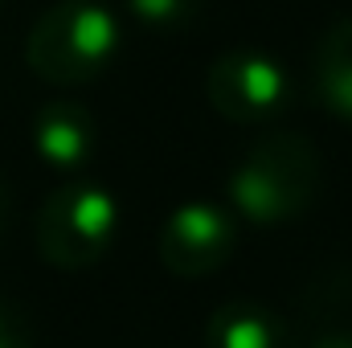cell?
Masks as SVG:
<instances>
[{
	"instance_id": "10",
	"label": "cell",
	"mask_w": 352,
	"mask_h": 348,
	"mask_svg": "<svg viewBox=\"0 0 352 348\" xmlns=\"http://www.w3.org/2000/svg\"><path fill=\"white\" fill-rule=\"evenodd\" d=\"M0 348H33V332H29L25 312L8 299H0Z\"/></svg>"
},
{
	"instance_id": "6",
	"label": "cell",
	"mask_w": 352,
	"mask_h": 348,
	"mask_svg": "<svg viewBox=\"0 0 352 348\" xmlns=\"http://www.w3.org/2000/svg\"><path fill=\"white\" fill-rule=\"evenodd\" d=\"M94 144H98V131H94V115H90L82 102H70V98H54L37 111L33 119V152L58 168V173H78L87 168L90 156H94Z\"/></svg>"
},
{
	"instance_id": "9",
	"label": "cell",
	"mask_w": 352,
	"mask_h": 348,
	"mask_svg": "<svg viewBox=\"0 0 352 348\" xmlns=\"http://www.w3.org/2000/svg\"><path fill=\"white\" fill-rule=\"evenodd\" d=\"M201 4L205 0H127V12H131V21L140 29L173 37V33L188 29L201 17Z\"/></svg>"
},
{
	"instance_id": "3",
	"label": "cell",
	"mask_w": 352,
	"mask_h": 348,
	"mask_svg": "<svg viewBox=\"0 0 352 348\" xmlns=\"http://www.w3.org/2000/svg\"><path fill=\"white\" fill-rule=\"evenodd\" d=\"M119 234V201L98 184H62L37 209V254L58 270H87Z\"/></svg>"
},
{
	"instance_id": "12",
	"label": "cell",
	"mask_w": 352,
	"mask_h": 348,
	"mask_svg": "<svg viewBox=\"0 0 352 348\" xmlns=\"http://www.w3.org/2000/svg\"><path fill=\"white\" fill-rule=\"evenodd\" d=\"M8 213H12V193H8V184L0 180V230L8 226Z\"/></svg>"
},
{
	"instance_id": "5",
	"label": "cell",
	"mask_w": 352,
	"mask_h": 348,
	"mask_svg": "<svg viewBox=\"0 0 352 348\" xmlns=\"http://www.w3.org/2000/svg\"><path fill=\"white\" fill-rule=\"evenodd\" d=\"M238 246L234 213L213 201L176 205L160 230V262L176 279H205L221 270Z\"/></svg>"
},
{
	"instance_id": "7",
	"label": "cell",
	"mask_w": 352,
	"mask_h": 348,
	"mask_svg": "<svg viewBox=\"0 0 352 348\" xmlns=\"http://www.w3.org/2000/svg\"><path fill=\"white\" fill-rule=\"evenodd\" d=\"M205 348H295L291 328L266 303L230 299L205 324Z\"/></svg>"
},
{
	"instance_id": "1",
	"label": "cell",
	"mask_w": 352,
	"mask_h": 348,
	"mask_svg": "<svg viewBox=\"0 0 352 348\" xmlns=\"http://www.w3.org/2000/svg\"><path fill=\"white\" fill-rule=\"evenodd\" d=\"M324 180L320 148L299 131H266L226 180L230 205L254 226H283L311 209Z\"/></svg>"
},
{
	"instance_id": "8",
	"label": "cell",
	"mask_w": 352,
	"mask_h": 348,
	"mask_svg": "<svg viewBox=\"0 0 352 348\" xmlns=\"http://www.w3.org/2000/svg\"><path fill=\"white\" fill-rule=\"evenodd\" d=\"M316 90H320V102L336 119L352 123V17H340L320 37V50H316Z\"/></svg>"
},
{
	"instance_id": "4",
	"label": "cell",
	"mask_w": 352,
	"mask_h": 348,
	"mask_svg": "<svg viewBox=\"0 0 352 348\" xmlns=\"http://www.w3.org/2000/svg\"><path fill=\"white\" fill-rule=\"evenodd\" d=\"M205 94L221 119H230L238 127H258V123L278 119L291 107L295 83L270 54L230 50V54L213 58V66L205 74Z\"/></svg>"
},
{
	"instance_id": "11",
	"label": "cell",
	"mask_w": 352,
	"mask_h": 348,
	"mask_svg": "<svg viewBox=\"0 0 352 348\" xmlns=\"http://www.w3.org/2000/svg\"><path fill=\"white\" fill-rule=\"evenodd\" d=\"M316 348H352V332H328L324 340H316Z\"/></svg>"
},
{
	"instance_id": "2",
	"label": "cell",
	"mask_w": 352,
	"mask_h": 348,
	"mask_svg": "<svg viewBox=\"0 0 352 348\" xmlns=\"http://www.w3.org/2000/svg\"><path fill=\"white\" fill-rule=\"evenodd\" d=\"M119 45H123V29L107 4L58 0L29 29L25 62L50 87H82L115 62Z\"/></svg>"
}]
</instances>
